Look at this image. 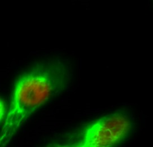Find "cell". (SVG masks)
I'll return each mask as SVG.
<instances>
[{"label":"cell","mask_w":153,"mask_h":147,"mask_svg":"<svg viewBox=\"0 0 153 147\" xmlns=\"http://www.w3.org/2000/svg\"><path fill=\"white\" fill-rule=\"evenodd\" d=\"M67 76L58 66L38 67L16 80L1 131V143L8 142L23 122L65 85Z\"/></svg>","instance_id":"cell-1"},{"label":"cell","mask_w":153,"mask_h":147,"mask_svg":"<svg viewBox=\"0 0 153 147\" xmlns=\"http://www.w3.org/2000/svg\"><path fill=\"white\" fill-rule=\"evenodd\" d=\"M132 122L126 113L116 112L93 122L85 129L80 145L82 147L115 146L131 131Z\"/></svg>","instance_id":"cell-2"},{"label":"cell","mask_w":153,"mask_h":147,"mask_svg":"<svg viewBox=\"0 0 153 147\" xmlns=\"http://www.w3.org/2000/svg\"><path fill=\"white\" fill-rule=\"evenodd\" d=\"M0 117H1V122L2 121V119L5 116L6 113V110H7V107L6 105L5 101L1 99V105H0Z\"/></svg>","instance_id":"cell-3"}]
</instances>
